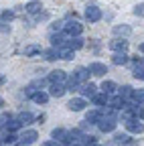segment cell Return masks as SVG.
<instances>
[{"instance_id":"obj_38","label":"cell","mask_w":144,"mask_h":146,"mask_svg":"<svg viewBox=\"0 0 144 146\" xmlns=\"http://www.w3.org/2000/svg\"><path fill=\"white\" fill-rule=\"evenodd\" d=\"M51 29H53V31H63V21L53 23V25H51Z\"/></svg>"},{"instance_id":"obj_14","label":"cell","mask_w":144,"mask_h":146,"mask_svg":"<svg viewBox=\"0 0 144 146\" xmlns=\"http://www.w3.org/2000/svg\"><path fill=\"white\" fill-rule=\"evenodd\" d=\"M130 33H132V29H130L128 25H118V27H114V35L120 36V39H126Z\"/></svg>"},{"instance_id":"obj_19","label":"cell","mask_w":144,"mask_h":146,"mask_svg":"<svg viewBox=\"0 0 144 146\" xmlns=\"http://www.w3.org/2000/svg\"><path fill=\"white\" fill-rule=\"evenodd\" d=\"M108 104H110V108H114V110H122L126 106V100L122 96H114L112 100H108Z\"/></svg>"},{"instance_id":"obj_29","label":"cell","mask_w":144,"mask_h":146,"mask_svg":"<svg viewBox=\"0 0 144 146\" xmlns=\"http://www.w3.org/2000/svg\"><path fill=\"white\" fill-rule=\"evenodd\" d=\"M134 77L136 79H144V63L136 61V65H134Z\"/></svg>"},{"instance_id":"obj_26","label":"cell","mask_w":144,"mask_h":146,"mask_svg":"<svg viewBox=\"0 0 144 146\" xmlns=\"http://www.w3.org/2000/svg\"><path fill=\"white\" fill-rule=\"evenodd\" d=\"M132 102L134 104H144V89H134L132 91Z\"/></svg>"},{"instance_id":"obj_30","label":"cell","mask_w":144,"mask_h":146,"mask_svg":"<svg viewBox=\"0 0 144 146\" xmlns=\"http://www.w3.org/2000/svg\"><path fill=\"white\" fill-rule=\"evenodd\" d=\"M37 53H41V47H39V45H31V47L25 49V55H27V57H33V55H37Z\"/></svg>"},{"instance_id":"obj_40","label":"cell","mask_w":144,"mask_h":146,"mask_svg":"<svg viewBox=\"0 0 144 146\" xmlns=\"http://www.w3.org/2000/svg\"><path fill=\"white\" fill-rule=\"evenodd\" d=\"M138 118L144 120V108H138Z\"/></svg>"},{"instance_id":"obj_4","label":"cell","mask_w":144,"mask_h":146,"mask_svg":"<svg viewBox=\"0 0 144 146\" xmlns=\"http://www.w3.org/2000/svg\"><path fill=\"white\" fill-rule=\"evenodd\" d=\"M73 57H75V51H73V49H69L67 45H63V47H57V59L71 61Z\"/></svg>"},{"instance_id":"obj_33","label":"cell","mask_w":144,"mask_h":146,"mask_svg":"<svg viewBox=\"0 0 144 146\" xmlns=\"http://www.w3.org/2000/svg\"><path fill=\"white\" fill-rule=\"evenodd\" d=\"M37 91H41V89H37V87H35V85L31 83V85H27V89H25V94H27V98H31V100H33V96L37 94Z\"/></svg>"},{"instance_id":"obj_10","label":"cell","mask_w":144,"mask_h":146,"mask_svg":"<svg viewBox=\"0 0 144 146\" xmlns=\"http://www.w3.org/2000/svg\"><path fill=\"white\" fill-rule=\"evenodd\" d=\"M110 49L112 51H126V49H128V43H126V39H120V36H116V39L114 41H110Z\"/></svg>"},{"instance_id":"obj_23","label":"cell","mask_w":144,"mask_h":146,"mask_svg":"<svg viewBox=\"0 0 144 146\" xmlns=\"http://www.w3.org/2000/svg\"><path fill=\"white\" fill-rule=\"evenodd\" d=\"M4 126H6V132H16V130L21 128L19 120H14V118H8V120L4 122Z\"/></svg>"},{"instance_id":"obj_11","label":"cell","mask_w":144,"mask_h":146,"mask_svg":"<svg viewBox=\"0 0 144 146\" xmlns=\"http://www.w3.org/2000/svg\"><path fill=\"white\" fill-rule=\"evenodd\" d=\"M65 36H67V35H65V33H59V31H57V35L53 33V35H51V45L55 47V49H57V47H63V45L67 43Z\"/></svg>"},{"instance_id":"obj_46","label":"cell","mask_w":144,"mask_h":146,"mask_svg":"<svg viewBox=\"0 0 144 146\" xmlns=\"http://www.w3.org/2000/svg\"><path fill=\"white\" fill-rule=\"evenodd\" d=\"M0 128H2V124H0Z\"/></svg>"},{"instance_id":"obj_42","label":"cell","mask_w":144,"mask_h":146,"mask_svg":"<svg viewBox=\"0 0 144 146\" xmlns=\"http://www.w3.org/2000/svg\"><path fill=\"white\" fill-rule=\"evenodd\" d=\"M140 53H144V43H142V45H140Z\"/></svg>"},{"instance_id":"obj_25","label":"cell","mask_w":144,"mask_h":146,"mask_svg":"<svg viewBox=\"0 0 144 146\" xmlns=\"http://www.w3.org/2000/svg\"><path fill=\"white\" fill-rule=\"evenodd\" d=\"M132 91H134V89H132L130 85H122V87L118 89V96H122L124 100H130V98H132Z\"/></svg>"},{"instance_id":"obj_1","label":"cell","mask_w":144,"mask_h":146,"mask_svg":"<svg viewBox=\"0 0 144 146\" xmlns=\"http://www.w3.org/2000/svg\"><path fill=\"white\" fill-rule=\"evenodd\" d=\"M81 31H83V27H81V23L75 21V18H73V21L69 18L67 23H63V33H65L67 36H79Z\"/></svg>"},{"instance_id":"obj_36","label":"cell","mask_w":144,"mask_h":146,"mask_svg":"<svg viewBox=\"0 0 144 146\" xmlns=\"http://www.w3.org/2000/svg\"><path fill=\"white\" fill-rule=\"evenodd\" d=\"M14 18V12H10V10H6L4 14H2V23H10Z\"/></svg>"},{"instance_id":"obj_37","label":"cell","mask_w":144,"mask_h":146,"mask_svg":"<svg viewBox=\"0 0 144 146\" xmlns=\"http://www.w3.org/2000/svg\"><path fill=\"white\" fill-rule=\"evenodd\" d=\"M134 14L136 16H144V4H136L134 6Z\"/></svg>"},{"instance_id":"obj_39","label":"cell","mask_w":144,"mask_h":146,"mask_svg":"<svg viewBox=\"0 0 144 146\" xmlns=\"http://www.w3.org/2000/svg\"><path fill=\"white\" fill-rule=\"evenodd\" d=\"M43 146H59V142L57 140H47V142H43Z\"/></svg>"},{"instance_id":"obj_3","label":"cell","mask_w":144,"mask_h":146,"mask_svg":"<svg viewBox=\"0 0 144 146\" xmlns=\"http://www.w3.org/2000/svg\"><path fill=\"white\" fill-rule=\"evenodd\" d=\"M85 18L89 23H98L100 18H102V10L96 6V4H89L87 8H85Z\"/></svg>"},{"instance_id":"obj_15","label":"cell","mask_w":144,"mask_h":146,"mask_svg":"<svg viewBox=\"0 0 144 146\" xmlns=\"http://www.w3.org/2000/svg\"><path fill=\"white\" fill-rule=\"evenodd\" d=\"M81 94H83V98H94L98 94V85L96 83H85L81 87Z\"/></svg>"},{"instance_id":"obj_8","label":"cell","mask_w":144,"mask_h":146,"mask_svg":"<svg viewBox=\"0 0 144 146\" xmlns=\"http://www.w3.org/2000/svg\"><path fill=\"white\" fill-rule=\"evenodd\" d=\"M67 108L71 110V112H81L83 108H87V104H85V98H73L69 104H67Z\"/></svg>"},{"instance_id":"obj_47","label":"cell","mask_w":144,"mask_h":146,"mask_svg":"<svg viewBox=\"0 0 144 146\" xmlns=\"http://www.w3.org/2000/svg\"><path fill=\"white\" fill-rule=\"evenodd\" d=\"M96 146H100V144H96Z\"/></svg>"},{"instance_id":"obj_44","label":"cell","mask_w":144,"mask_h":146,"mask_svg":"<svg viewBox=\"0 0 144 146\" xmlns=\"http://www.w3.org/2000/svg\"><path fill=\"white\" fill-rule=\"evenodd\" d=\"M2 81H4V77H2V75H0V83H2Z\"/></svg>"},{"instance_id":"obj_27","label":"cell","mask_w":144,"mask_h":146,"mask_svg":"<svg viewBox=\"0 0 144 146\" xmlns=\"http://www.w3.org/2000/svg\"><path fill=\"white\" fill-rule=\"evenodd\" d=\"M33 100L37 104H47L49 102V94H45V91H37V94L33 96Z\"/></svg>"},{"instance_id":"obj_7","label":"cell","mask_w":144,"mask_h":146,"mask_svg":"<svg viewBox=\"0 0 144 146\" xmlns=\"http://www.w3.org/2000/svg\"><path fill=\"white\" fill-rule=\"evenodd\" d=\"M87 69H89V73H92V75H96V77H104L106 73H108V67H106L104 63H98V61L92 63Z\"/></svg>"},{"instance_id":"obj_2","label":"cell","mask_w":144,"mask_h":146,"mask_svg":"<svg viewBox=\"0 0 144 146\" xmlns=\"http://www.w3.org/2000/svg\"><path fill=\"white\" fill-rule=\"evenodd\" d=\"M126 124V130L132 132V134H142L144 132V124H140L138 118H130V120H124Z\"/></svg>"},{"instance_id":"obj_20","label":"cell","mask_w":144,"mask_h":146,"mask_svg":"<svg viewBox=\"0 0 144 146\" xmlns=\"http://www.w3.org/2000/svg\"><path fill=\"white\" fill-rule=\"evenodd\" d=\"M16 120H19V124H21V126H27V124H33L35 116H33L31 112H21L19 116H16Z\"/></svg>"},{"instance_id":"obj_22","label":"cell","mask_w":144,"mask_h":146,"mask_svg":"<svg viewBox=\"0 0 144 146\" xmlns=\"http://www.w3.org/2000/svg\"><path fill=\"white\" fill-rule=\"evenodd\" d=\"M100 89L104 91V94L110 96V94H114V91H118V85H116L114 81H104V83L100 85Z\"/></svg>"},{"instance_id":"obj_9","label":"cell","mask_w":144,"mask_h":146,"mask_svg":"<svg viewBox=\"0 0 144 146\" xmlns=\"http://www.w3.org/2000/svg\"><path fill=\"white\" fill-rule=\"evenodd\" d=\"M25 10H27L29 14H37V12L43 10V2H41V0H31V2H27Z\"/></svg>"},{"instance_id":"obj_21","label":"cell","mask_w":144,"mask_h":146,"mask_svg":"<svg viewBox=\"0 0 144 146\" xmlns=\"http://www.w3.org/2000/svg\"><path fill=\"white\" fill-rule=\"evenodd\" d=\"M112 61H114V65H126L128 63V55H126L124 51H118V53H114Z\"/></svg>"},{"instance_id":"obj_35","label":"cell","mask_w":144,"mask_h":146,"mask_svg":"<svg viewBox=\"0 0 144 146\" xmlns=\"http://www.w3.org/2000/svg\"><path fill=\"white\" fill-rule=\"evenodd\" d=\"M14 140H16V136H14L12 132H8V134H6V138L2 140V144H14Z\"/></svg>"},{"instance_id":"obj_41","label":"cell","mask_w":144,"mask_h":146,"mask_svg":"<svg viewBox=\"0 0 144 146\" xmlns=\"http://www.w3.org/2000/svg\"><path fill=\"white\" fill-rule=\"evenodd\" d=\"M69 146H83L81 142H73V144H69Z\"/></svg>"},{"instance_id":"obj_12","label":"cell","mask_w":144,"mask_h":146,"mask_svg":"<svg viewBox=\"0 0 144 146\" xmlns=\"http://www.w3.org/2000/svg\"><path fill=\"white\" fill-rule=\"evenodd\" d=\"M63 94H65V85L63 83H51V89H49L51 98H61Z\"/></svg>"},{"instance_id":"obj_34","label":"cell","mask_w":144,"mask_h":146,"mask_svg":"<svg viewBox=\"0 0 144 146\" xmlns=\"http://www.w3.org/2000/svg\"><path fill=\"white\" fill-rule=\"evenodd\" d=\"M77 85H79V81H77L73 75H71V77H67V87H69V89H75Z\"/></svg>"},{"instance_id":"obj_5","label":"cell","mask_w":144,"mask_h":146,"mask_svg":"<svg viewBox=\"0 0 144 146\" xmlns=\"http://www.w3.org/2000/svg\"><path fill=\"white\" fill-rule=\"evenodd\" d=\"M37 138H39V132H37V130H25V132L21 134V144H19V146H23V144H33V142H37Z\"/></svg>"},{"instance_id":"obj_18","label":"cell","mask_w":144,"mask_h":146,"mask_svg":"<svg viewBox=\"0 0 144 146\" xmlns=\"http://www.w3.org/2000/svg\"><path fill=\"white\" fill-rule=\"evenodd\" d=\"M108 100H110V98H108V94H104V91H102V94H96V96L92 98V102H94L98 108H104V106H108Z\"/></svg>"},{"instance_id":"obj_31","label":"cell","mask_w":144,"mask_h":146,"mask_svg":"<svg viewBox=\"0 0 144 146\" xmlns=\"http://www.w3.org/2000/svg\"><path fill=\"white\" fill-rule=\"evenodd\" d=\"M81 144H83V146H96V144H98V138H96V136H83Z\"/></svg>"},{"instance_id":"obj_17","label":"cell","mask_w":144,"mask_h":146,"mask_svg":"<svg viewBox=\"0 0 144 146\" xmlns=\"http://www.w3.org/2000/svg\"><path fill=\"white\" fill-rule=\"evenodd\" d=\"M83 43H85V41L81 39V36H71V39H69V41H67L65 45H67L69 49H73V51H77V49H81V47H83Z\"/></svg>"},{"instance_id":"obj_16","label":"cell","mask_w":144,"mask_h":146,"mask_svg":"<svg viewBox=\"0 0 144 146\" xmlns=\"http://www.w3.org/2000/svg\"><path fill=\"white\" fill-rule=\"evenodd\" d=\"M102 118V110H89L87 116H85V122L87 124H98Z\"/></svg>"},{"instance_id":"obj_24","label":"cell","mask_w":144,"mask_h":146,"mask_svg":"<svg viewBox=\"0 0 144 146\" xmlns=\"http://www.w3.org/2000/svg\"><path fill=\"white\" fill-rule=\"evenodd\" d=\"M53 140H57V142H63V138L67 136V130H63V128H55V130L51 132Z\"/></svg>"},{"instance_id":"obj_13","label":"cell","mask_w":144,"mask_h":146,"mask_svg":"<svg viewBox=\"0 0 144 146\" xmlns=\"http://www.w3.org/2000/svg\"><path fill=\"white\" fill-rule=\"evenodd\" d=\"M73 77H75L79 83L87 81V79H89V69H87V67H77V69H75V73H73Z\"/></svg>"},{"instance_id":"obj_6","label":"cell","mask_w":144,"mask_h":146,"mask_svg":"<svg viewBox=\"0 0 144 146\" xmlns=\"http://www.w3.org/2000/svg\"><path fill=\"white\" fill-rule=\"evenodd\" d=\"M49 81H51V83H65V81H67L65 71H63V69H53V71L49 73Z\"/></svg>"},{"instance_id":"obj_45","label":"cell","mask_w":144,"mask_h":146,"mask_svg":"<svg viewBox=\"0 0 144 146\" xmlns=\"http://www.w3.org/2000/svg\"><path fill=\"white\" fill-rule=\"evenodd\" d=\"M0 146H2V140H0Z\"/></svg>"},{"instance_id":"obj_43","label":"cell","mask_w":144,"mask_h":146,"mask_svg":"<svg viewBox=\"0 0 144 146\" xmlns=\"http://www.w3.org/2000/svg\"><path fill=\"white\" fill-rule=\"evenodd\" d=\"M2 106H4V100H2V98H0V108H2Z\"/></svg>"},{"instance_id":"obj_28","label":"cell","mask_w":144,"mask_h":146,"mask_svg":"<svg viewBox=\"0 0 144 146\" xmlns=\"http://www.w3.org/2000/svg\"><path fill=\"white\" fill-rule=\"evenodd\" d=\"M43 53V57L45 61H53V59H57V49L53 47V49H47V51H41Z\"/></svg>"},{"instance_id":"obj_32","label":"cell","mask_w":144,"mask_h":146,"mask_svg":"<svg viewBox=\"0 0 144 146\" xmlns=\"http://www.w3.org/2000/svg\"><path fill=\"white\" fill-rule=\"evenodd\" d=\"M128 140H130L128 134H116V136H114V142H116V144H128Z\"/></svg>"}]
</instances>
